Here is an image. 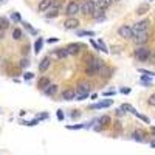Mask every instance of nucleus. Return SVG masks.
Returning a JSON list of instances; mask_svg holds the SVG:
<instances>
[{"instance_id":"f8f14e48","label":"nucleus","mask_w":155,"mask_h":155,"mask_svg":"<svg viewBox=\"0 0 155 155\" xmlns=\"http://www.w3.org/2000/svg\"><path fill=\"white\" fill-rule=\"evenodd\" d=\"M50 65H51V58L50 56H45L41 62H39V71H41V73H45L48 68H50Z\"/></svg>"},{"instance_id":"a211bd4d","label":"nucleus","mask_w":155,"mask_h":155,"mask_svg":"<svg viewBox=\"0 0 155 155\" xmlns=\"http://www.w3.org/2000/svg\"><path fill=\"white\" fill-rule=\"evenodd\" d=\"M113 104L112 99H106V101H101V102H96V104L92 106V109H106V107H110Z\"/></svg>"},{"instance_id":"79ce46f5","label":"nucleus","mask_w":155,"mask_h":155,"mask_svg":"<svg viewBox=\"0 0 155 155\" xmlns=\"http://www.w3.org/2000/svg\"><path fill=\"white\" fill-rule=\"evenodd\" d=\"M90 44L93 45V48H95V50H99V48H98V42H95L93 39H90Z\"/></svg>"},{"instance_id":"f257e3e1","label":"nucleus","mask_w":155,"mask_h":155,"mask_svg":"<svg viewBox=\"0 0 155 155\" xmlns=\"http://www.w3.org/2000/svg\"><path fill=\"white\" fill-rule=\"evenodd\" d=\"M106 67L104 61H101L99 58H93V56H88L85 61V74L87 76H98L101 74L102 68Z\"/></svg>"},{"instance_id":"c9c22d12","label":"nucleus","mask_w":155,"mask_h":155,"mask_svg":"<svg viewBox=\"0 0 155 155\" xmlns=\"http://www.w3.org/2000/svg\"><path fill=\"white\" fill-rule=\"evenodd\" d=\"M28 53H30V45H23V47H22V54L27 58Z\"/></svg>"},{"instance_id":"39448f33","label":"nucleus","mask_w":155,"mask_h":155,"mask_svg":"<svg viewBox=\"0 0 155 155\" xmlns=\"http://www.w3.org/2000/svg\"><path fill=\"white\" fill-rule=\"evenodd\" d=\"M149 27H150V20H149V19H143V20L134 23V27H132V30H134V37H135L137 34H140V33H143V31H149Z\"/></svg>"},{"instance_id":"9b49d317","label":"nucleus","mask_w":155,"mask_h":155,"mask_svg":"<svg viewBox=\"0 0 155 155\" xmlns=\"http://www.w3.org/2000/svg\"><path fill=\"white\" fill-rule=\"evenodd\" d=\"M67 50H68V53H70V56H78L81 53V50H82V45L81 44H68L67 45Z\"/></svg>"},{"instance_id":"9d476101","label":"nucleus","mask_w":155,"mask_h":155,"mask_svg":"<svg viewBox=\"0 0 155 155\" xmlns=\"http://www.w3.org/2000/svg\"><path fill=\"white\" fill-rule=\"evenodd\" d=\"M53 2H54V0H41L39 5H37V12H47V11H50Z\"/></svg>"},{"instance_id":"412c9836","label":"nucleus","mask_w":155,"mask_h":155,"mask_svg":"<svg viewBox=\"0 0 155 155\" xmlns=\"http://www.w3.org/2000/svg\"><path fill=\"white\" fill-rule=\"evenodd\" d=\"M9 19L8 17H5V16H0V31H5V30H8L9 28Z\"/></svg>"},{"instance_id":"3c124183","label":"nucleus","mask_w":155,"mask_h":155,"mask_svg":"<svg viewBox=\"0 0 155 155\" xmlns=\"http://www.w3.org/2000/svg\"><path fill=\"white\" fill-rule=\"evenodd\" d=\"M113 2H120V0H113Z\"/></svg>"},{"instance_id":"c756f323","label":"nucleus","mask_w":155,"mask_h":155,"mask_svg":"<svg viewBox=\"0 0 155 155\" xmlns=\"http://www.w3.org/2000/svg\"><path fill=\"white\" fill-rule=\"evenodd\" d=\"M120 109H121L123 112H127V110H129V112H132V113H135V112H137V110H135V109H134L130 104H123Z\"/></svg>"},{"instance_id":"f704fd0d","label":"nucleus","mask_w":155,"mask_h":155,"mask_svg":"<svg viewBox=\"0 0 155 155\" xmlns=\"http://www.w3.org/2000/svg\"><path fill=\"white\" fill-rule=\"evenodd\" d=\"M134 115H135V116H138V118H140V120H143V121H144V123H146V124H149V123H150V120H149V118H147V116H144V115H140V113H138V112H135V113H134Z\"/></svg>"},{"instance_id":"8fccbe9b","label":"nucleus","mask_w":155,"mask_h":155,"mask_svg":"<svg viewBox=\"0 0 155 155\" xmlns=\"http://www.w3.org/2000/svg\"><path fill=\"white\" fill-rule=\"evenodd\" d=\"M93 2H95V3H98V2H99V0H93Z\"/></svg>"},{"instance_id":"aec40b11","label":"nucleus","mask_w":155,"mask_h":155,"mask_svg":"<svg viewBox=\"0 0 155 155\" xmlns=\"http://www.w3.org/2000/svg\"><path fill=\"white\" fill-rule=\"evenodd\" d=\"M98 123H99V127H107V126H110V123H112V118L109 115H102L101 118L98 120Z\"/></svg>"},{"instance_id":"bb28decb","label":"nucleus","mask_w":155,"mask_h":155,"mask_svg":"<svg viewBox=\"0 0 155 155\" xmlns=\"http://www.w3.org/2000/svg\"><path fill=\"white\" fill-rule=\"evenodd\" d=\"M59 12H61L59 9H53V8H50V11H48L47 14H45V17H47V19H53V17H58V16H59Z\"/></svg>"},{"instance_id":"dca6fc26","label":"nucleus","mask_w":155,"mask_h":155,"mask_svg":"<svg viewBox=\"0 0 155 155\" xmlns=\"http://www.w3.org/2000/svg\"><path fill=\"white\" fill-rule=\"evenodd\" d=\"M54 56H56L58 59H65V58L70 56V53H68L67 47H65V48H58V50L54 51Z\"/></svg>"},{"instance_id":"0eeeda50","label":"nucleus","mask_w":155,"mask_h":155,"mask_svg":"<svg viewBox=\"0 0 155 155\" xmlns=\"http://www.w3.org/2000/svg\"><path fill=\"white\" fill-rule=\"evenodd\" d=\"M90 90H92V84L87 82V81H82V82L78 84L76 93H78V95H84V93H88V95H90Z\"/></svg>"},{"instance_id":"393cba45","label":"nucleus","mask_w":155,"mask_h":155,"mask_svg":"<svg viewBox=\"0 0 155 155\" xmlns=\"http://www.w3.org/2000/svg\"><path fill=\"white\" fill-rule=\"evenodd\" d=\"M22 25H23V28L27 30L31 36H37V30L31 27V23H28V22H22Z\"/></svg>"},{"instance_id":"c03bdc74","label":"nucleus","mask_w":155,"mask_h":155,"mask_svg":"<svg viewBox=\"0 0 155 155\" xmlns=\"http://www.w3.org/2000/svg\"><path fill=\"white\" fill-rule=\"evenodd\" d=\"M116 115H118V116H123V115H124V112H123L121 109H118V110H116Z\"/></svg>"},{"instance_id":"b1692460","label":"nucleus","mask_w":155,"mask_h":155,"mask_svg":"<svg viewBox=\"0 0 155 155\" xmlns=\"http://www.w3.org/2000/svg\"><path fill=\"white\" fill-rule=\"evenodd\" d=\"M11 36H12V39H14V41H20V39L23 37V33H22L20 28H12Z\"/></svg>"},{"instance_id":"a19ab883","label":"nucleus","mask_w":155,"mask_h":155,"mask_svg":"<svg viewBox=\"0 0 155 155\" xmlns=\"http://www.w3.org/2000/svg\"><path fill=\"white\" fill-rule=\"evenodd\" d=\"M47 42H48V44H54V42H58V37H50Z\"/></svg>"},{"instance_id":"2f4dec72","label":"nucleus","mask_w":155,"mask_h":155,"mask_svg":"<svg viewBox=\"0 0 155 155\" xmlns=\"http://www.w3.org/2000/svg\"><path fill=\"white\" fill-rule=\"evenodd\" d=\"M147 106H150V107H155V93H152V95L147 98Z\"/></svg>"},{"instance_id":"603ef678","label":"nucleus","mask_w":155,"mask_h":155,"mask_svg":"<svg viewBox=\"0 0 155 155\" xmlns=\"http://www.w3.org/2000/svg\"><path fill=\"white\" fill-rule=\"evenodd\" d=\"M0 2H5V0H0Z\"/></svg>"},{"instance_id":"f3484780","label":"nucleus","mask_w":155,"mask_h":155,"mask_svg":"<svg viewBox=\"0 0 155 155\" xmlns=\"http://www.w3.org/2000/svg\"><path fill=\"white\" fill-rule=\"evenodd\" d=\"M58 90H59V87H58L56 84H51L50 87H47V88L44 90V95H47V96H54V95L58 93Z\"/></svg>"},{"instance_id":"a18cd8bd","label":"nucleus","mask_w":155,"mask_h":155,"mask_svg":"<svg viewBox=\"0 0 155 155\" xmlns=\"http://www.w3.org/2000/svg\"><path fill=\"white\" fill-rule=\"evenodd\" d=\"M104 95H106V96H113L115 92H104Z\"/></svg>"},{"instance_id":"cd10ccee","label":"nucleus","mask_w":155,"mask_h":155,"mask_svg":"<svg viewBox=\"0 0 155 155\" xmlns=\"http://www.w3.org/2000/svg\"><path fill=\"white\" fill-rule=\"evenodd\" d=\"M93 17H95L96 20H104V19H106V14H104V11H102V9H98V11H95Z\"/></svg>"},{"instance_id":"4be33fe9","label":"nucleus","mask_w":155,"mask_h":155,"mask_svg":"<svg viewBox=\"0 0 155 155\" xmlns=\"http://www.w3.org/2000/svg\"><path fill=\"white\" fill-rule=\"evenodd\" d=\"M42 47H44V39L42 37H37L36 42H34V53L39 54V53H41V50H42Z\"/></svg>"},{"instance_id":"72a5a7b5","label":"nucleus","mask_w":155,"mask_h":155,"mask_svg":"<svg viewBox=\"0 0 155 155\" xmlns=\"http://www.w3.org/2000/svg\"><path fill=\"white\" fill-rule=\"evenodd\" d=\"M81 36H95V31H78V37H81Z\"/></svg>"},{"instance_id":"4c0bfd02","label":"nucleus","mask_w":155,"mask_h":155,"mask_svg":"<svg viewBox=\"0 0 155 155\" xmlns=\"http://www.w3.org/2000/svg\"><path fill=\"white\" fill-rule=\"evenodd\" d=\"M85 98H88V93H84V95H78V93H76V98H74V99L82 101V99H85Z\"/></svg>"},{"instance_id":"20e7f679","label":"nucleus","mask_w":155,"mask_h":155,"mask_svg":"<svg viewBox=\"0 0 155 155\" xmlns=\"http://www.w3.org/2000/svg\"><path fill=\"white\" fill-rule=\"evenodd\" d=\"M78 12H81V2H78V0H68V3L65 6V14L68 17H74Z\"/></svg>"},{"instance_id":"473e14b6","label":"nucleus","mask_w":155,"mask_h":155,"mask_svg":"<svg viewBox=\"0 0 155 155\" xmlns=\"http://www.w3.org/2000/svg\"><path fill=\"white\" fill-rule=\"evenodd\" d=\"M68 130H78V129H82L85 127V124H74V126H65Z\"/></svg>"},{"instance_id":"58836bf2","label":"nucleus","mask_w":155,"mask_h":155,"mask_svg":"<svg viewBox=\"0 0 155 155\" xmlns=\"http://www.w3.org/2000/svg\"><path fill=\"white\" fill-rule=\"evenodd\" d=\"M36 118H37L39 121H42V120H47V118H48V113H42V115H37Z\"/></svg>"},{"instance_id":"e433bc0d","label":"nucleus","mask_w":155,"mask_h":155,"mask_svg":"<svg viewBox=\"0 0 155 155\" xmlns=\"http://www.w3.org/2000/svg\"><path fill=\"white\" fill-rule=\"evenodd\" d=\"M33 78H34V74H33L31 71H27V73L23 74V79H25V81H30V79H33Z\"/></svg>"},{"instance_id":"ddd939ff","label":"nucleus","mask_w":155,"mask_h":155,"mask_svg":"<svg viewBox=\"0 0 155 155\" xmlns=\"http://www.w3.org/2000/svg\"><path fill=\"white\" fill-rule=\"evenodd\" d=\"M50 85H51V79H50L48 76L39 78V81H37V88H39V90H42V92H44V90H45L47 87H50Z\"/></svg>"},{"instance_id":"7c9ffc66","label":"nucleus","mask_w":155,"mask_h":155,"mask_svg":"<svg viewBox=\"0 0 155 155\" xmlns=\"http://www.w3.org/2000/svg\"><path fill=\"white\" fill-rule=\"evenodd\" d=\"M98 48H99V51H102V53H109V50H107V47H106V44L102 42V39L98 42Z\"/></svg>"},{"instance_id":"ea45409f","label":"nucleus","mask_w":155,"mask_h":155,"mask_svg":"<svg viewBox=\"0 0 155 155\" xmlns=\"http://www.w3.org/2000/svg\"><path fill=\"white\" fill-rule=\"evenodd\" d=\"M56 115H58V120L59 121H64V110H58Z\"/></svg>"},{"instance_id":"de8ad7c7","label":"nucleus","mask_w":155,"mask_h":155,"mask_svg":"<svg viewBox=\"0 0 155 155\" xmlns=\"http://www.w3.org/2000/svg\"><path fill=\"white\" fill-rule=\"evenodd\" d=\"M150 134H152V135H155V127H150Z\"/></svg>"},{"instance_id":"6e6552de","label":"nucleus","mask_w":155,"mask_h":155,"mask_svg":"<svg viewBox=\"0 0 155 155\" xmlns=\"http://www.w3.org/2000/svg\"><path fill=\"white\" fill-rule=\"evenodd\" d=\"M81 25L79 19H76V17H68L65 22H64V28L65 30H78V27Z\"/></svg>"},{"instance_id":"1a4fd4ad","label":"nucleus","mask_w":155,"mask_h":155,"mask_svg":"<svg viewBox=\"0 0 155 155\" xmlns=\"http://www.w3.org/2000/svg\"><path fill=\"white\" fill-rule=\"evenodd\" d=\"M149 36H150V33H149V31H143V33L137 34V36L134 37V41H135V44H137V45L143 47V44H146V42L149 41Z\"/></svg>"},{"instance_id":"7ed1b4c3","label":"nucleus","mask_w":155,"mask_h":155,"mask_svg":"<svg viewBox=\"0 0 155 155\" xmlns=\"http://www.w3.org/2000/svg\"><path fill=\"white\" fill-rule=\"evenodd\" d=\"M150 50L147 47H137L134 51V56L140 61V62H147L150 59Z\"/></svg>"},{"instance_id":"a878e982","label":"nucleus","mask_w":155,"mask_h":155,"mask_svg":"<svg viewBox=\"0 0 155 155\" xmlns=\"http://www.w3.org/2000/svg\"><path fill=\"white\" fill-rule=\"evenodd\" d=\"M9 19H11L12 22H16V23H19V22H23V20H22V17H20V14H19L17 11H12L11 14H9Z\"/></svg>"},{"instance_id":"4468645a","label":"nucleus","mask_w":155,"mask_h":155,"mask_svg":"<svg viewBox=\"0 0 155 155\" xmlns=\"http://www.w3.org/2000/svg\"><path fill=\"white\" fill-rule=\"evenodd\" d=\"M61 98H62L64 101H73V99L76 98V90H74V88H67V90H64L62 95H61Z\"/></svg>"},{"instance_id":"5701e85b","label":"nucleus","mask_w":155,"mask_h":155,"mask_svg":"<svg viewBox=\"0 0 155 155\" xmlns=\"http://www.w3.org/2000/svg\"><path fill=\"white\" fill-rule=\"evenodd\" d=\"M112 3H113V0H99V2L96 3V6H98L99 9L104 11V9H106V8H109Z\"/></svg>"},{"instance_id":"f03ea898","label":"nucleus","mask_w":155,"mask_h":155,"mask_svg":"<svg viewBox=\"0 0 155 155\" xmlns=\"http://www.w3.org/2000/svg\"><path fill=\"white\" fill-rule=\"evenodd\" d=\"M96 11V3L93 0H81V12L84 16H92L95 14Z\"/></svg>"},{"instance_id":"2eb2a0df","label":"nucleus","mask_w":155,"mask_h":155,"mask_svg":"<svg viewBox=\"0 0 155 155\" xmlns=\"http://www.w3.org/2000/svg\"><path fill=\"white\" fill-rule=\"evenodd\" d=\"M132 137H134V140L135 141H140V143H144V141H146V134L143 132V130H141V129H137V130L132 134Z\"/></svg>"},{"instance_id":"09e8293b","label":"nucleus","mask_w":155,"mask_h":155,"mask_svg":"<svg viewBox=\"0 0 155 155\" xmlns=\"http://www.w3.org/2000/svg\"><path fill=\"white\" fill-rule=\"evenodd\" d=\"M150 146H152V149L155 147V141H152V143H150Z\"/></svg>"},{"instance_id":"6ab92c4d","label":"nucleus","mask_w":155,"mask_h":155,"mask_svg":"<svg viewBox=\"0 0 155 155\" xmlns=\"http://www.w3.org/2000/svg\"><path fill=\"white\" fill-rule=\"evenodd\" d=\"M149 9H150V6H149L147 3H141V5L137 8L135 14H137V16H144L146 12H149Z\"/></svg>"},{"instance_id":"c85d7f7f","label":"nucleus","mask_w":155,"mask_h":155,"mask_svg":"<svg viewBox=\"0 0 155 155\" xmlns=\"http://www.w3.org/2000/svg\"><path fill=\"white\" fill-rule=\"evenodd\" d=\"M30 59L28 58H22L20 59V64H19V65H20V68H27V67H30Z\"/></svg>"},{"instance_id":"49530a36","label":"nucleus","mask_w":155,"mask_h":155,"mask_svg":"<svg viewBox=\"0 0 155 155\" xmlns=\"http://www.w3.org/2000/svg\"><path fill=\"white\" fill-rule=\"evenodd\" d=\"M79 115H81L79 112H78V113H71V118H79Z\"/></svg>"},{"instance_id":"423d86ee","label":"nucleus","mask_w":155,"mask_h":155,"mask_svg":"<svg viewBox=\"0 0 155 155\" xmlns=\"http://www.w3.org/2000/svg\"><path fill=\"white\" fill-rule=\"evenodd\" d=\"M118 36L123 37V39H134V30L130 25H121L118 28Z\"/></svg>"},{"instance_id":"37998d69","label":"nucleus","mask_w":155,"mask_h":155,"mask_svg":"<svg viewBox=\"0 0 155 155\" xmlns=\"http://www.w3.org/2000/svg\"><path fill=\"white\" fill-rule=\"evenodd\" d=\"M121 93L123 95H129L130 93V88H121Z\"/></svg>"}]
</instances>
